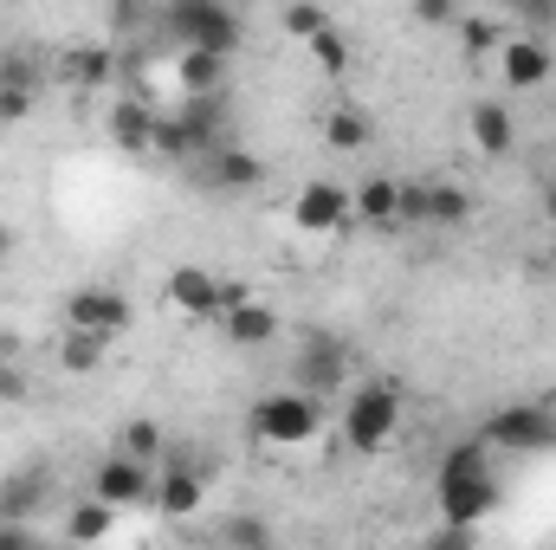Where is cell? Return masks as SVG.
Wrapping results in <instances>:
<instances>
[{
	"label": "cell",
	"instance_id": "cell-1",
	"mask_svg": "<svg viewBox=\"0 0 556 550\" xmlns=\"http://www.w3.org/2000/svg\"><path fill=\"white\" fill-rule=\"evenodd\" d=\"M505 505V486L492 473V453L479 447V434H466L459 447L440 453V473H433V525H459V532H485V518Z\"/></svg>",
	"mask_w": 556,
	"mask_h": 550
},
{
	"label": "cell",
	"instance_id": "cell-2",
	"mask_svg": "<svg viewBox=\"0 0 556 550\" xmlns=\"http://www.w3.org/2000/svg\"><path fill=\"white\" fill-rule=\"evenodd\" d=\"M155 33L175 52H220V59H233L240 39H247V20H240V7H220V0H175V7L155 13Z\"/></svg>",
	"mask_w": 556,
	"mask_h": 550
},
{
	"label": "cell",
	"instance_id": "cell-3",
	"mask_svg": "<svg viewBox=\"0 0 556 550\" xmlns=\"http://www.w3.org/2000/svg\"><path fill=\"white\" fill-rule=\"evenodd\" d=\"M402 414H408V402H402V389L395 383H363L350 402H343V440H350V453H363V460H376L395 434H402Z\"/></svg>",
	"mask_w": 556,
	"mask_h": 550
},
{
	"label": "cell",
	"instance_id": "cell-4",
	"mask_svg": "<svg viewBox=\"0 0 556 550\" xmlns=\"http://www.w3.org/2000/svg\"><path fill=\"white\" fill-rule=\"evenodd\" d=\"M479 447L485 453H556V409L551 402H505L479 421Z\"/></svg>",
	"mask_w": 556,
	"mask_h": 550
},
{
	"label": "cell",
	"instance_id": "cell-5",
	"mask_svg": "<svg viewBox=\"0 0 556 550\" xmlns=\"http://www.w3.org/2000/svg\"><path fill=\"white\" fill-rule=\"evenodd\" d=\"M324 421H330V402H317L304 389H266L253 402V434L266 447H311L324 434Z\"/></svg>",
	"mask_w": 556,
	"mask_h": 550
},
{
	"label": "cell",
	"instance_id": "cell-6",
	"mask_svg": "<svg viewBox=\"0 0 556 550\" xmlns=\"http://www.w3.org/2000/svg\"><path fill=\"white\" fill-rule=\"evenodd\" d=\"M65 330H85V337H104V343H117L130 324H137V304H130V291H117V285H78V291H65Z\"/></svg>",
	"mask_w": 556,
	"mask_h": 550
},
{
	"label": "cell",
	"instance_id": "cell-7",
	"mask_svg": "<svg viewBox=\"0 0 556 550\" xmlns=\"http://www.w3.org/2000/svg\"><path fill=\"white\" fill-rule=\"evenodd\" d=\"M162 298L181 311V317H194V324H207V317H220V311H233L240 298H253L247 285H233V278H214L207 266H175V273L162 278Z\"/></svg>",
	"mask_w": 556,
	"mask_h": 550
},
{
	"label": "cell",
	"instance_id": "cell-8",
	"mask_svg": "<svg viewBox=\"0 0 556 550\" xmlns=\"http://www.w3.org/2000/svg\"><path fill=\"white\" fill-rule=\"evenodd\" d=\"M343 376H350V343H343V337H324V330H311V337L298 343L291 389H304V396L330 402V389H343Z\"/></svg>",
	"mask_w": 556,
	"mask_h": 550
},
{
	"label": "cell",
	"instance_id": "cell-9",
	"mask_svg": "<svg viewBox=\"0 0 556 550\" xmlns=\"http://www.w3.org/2000/svg\"><path fill=\"white\" fill-rule=\"evenodd\" d=\"M91 499H104L111 512H137V505L155 499V466H142V460H130V453L111 447V453L91 466Z\"/></svg>",
	"mask_w": 556,
	"mask_h": 550
},
{
	"label": "cell",
	"instance_id": "cell-10",
	"mask_svg": "<svg viewBox=\"0 0 556 550\" xmlns=\"http://www.w3.org/2000/svg\"><path fill=\"white\" fill-rule=\"evenodd\" d=\"M188 182H194L201 195H253V188H266V162H260L253 149L227 142V149L201 155V162L188 168Z\"/></svg>",
	"mask_w": 556,
	"mask_h": 550
},
{
	"label": "cell",
	"instance_id": "cell-11",
	"mask_svg": "<svg viewBox=\"0 0 556 550\" xmlns=\"http://www.w3.org/2000/svg\"><path fill=\"white\" fill-rule=\"evenodd\" d=\"M291 221H298L304 234H343V227L356 221V201H350L343 182H304V188L291 195Z\"/></svg>",
	"mask_w": 556,
	"mask_h": 550
},
{
	"label": "cell",
	"instance_id": "cell-12",
	"mask_svg": "<svg viewBox=\"0 0 556 550\" xmlns=\"http://www.w3.org/2000/svg\"><path fill=\"white\" fill-rule=\"evenodd\" d=\"M498 78H505L511 91H544V85L556 78L551 39H525V33H511V46L498 52Z\"/></svg>",
	"mask_w": 556,
	"mask_h": 550
},
{
	"label": "cell",
	"instance_id": "cell-13",
	"mask_svg": "<svg viewBox=\"0 0 556 550\" xmlns=\"http://www.w3.org/2000/svg\"><path fill=\"white\" fill-rule=\"evenodd\" d=\"M46 499H52V473L33 460V466H13L7 479H0V525H33L39 512H46Z\"/></svg>",
	"mask_w": 556,
	"mask_h": 550
},
{
	"label": "cell",
	"instance_id": "cell-14",
	"mask_svg": "<svg viewBox=\"0 0 556 550\" xmlns=\"http://www.w3.org/2000/svg\"><path fill=\"white\" fill-rule=\"evenodd\" d=\"M214 324H220L227 350H266V343H278V304H266V298H240Z\"/></svg>",
	"mask_w": 556,
	"mask_h": 550
},
{
	"label": "cell",
	"instance_id": "cell-15",
	"mask_svg": "<svg viewBox=\"0 0 556 550\" xmlns=\"http://www.w3.org/2000/svg\"><path fill=\"white\" fill-rule=\"evenodd\" d=\"M175 91L181 98H227L233 91V59H220V52H175Z\"/></svg>",
	"mask_w": 556,
	"mask_h": 550
},
{
	"label": "cell",
	"instance_id": "cell-16",
	"mask_svg": "<svg viewBox=\"0 0 556 550\" xmlns=\"http://www.w3.org/2000/svg\"><path fill=\"white\" fill-rule=\"evenodd\" d=\"M233 98H181L175 104V117L188 124V137L201 142V155H214V149H227L233 142V111H227Z\"/></svg>",
	"mask_w": 556,
	"mask_h": 550
},
{
	"label": "cell",
	"instance_id": "cell-17",
	"mask_svg": "<svg viewBox=\"0 0 556 550\" xmlns=\"http://www.w3.org/2000/svg\"><path fill=\"white\" fill-rule=\"evenodd\" d=\"M65 85H78V91H98V85H111L117 72H124V52L117 46H72V52H59V65H52Z\"/></svg>",
	"mask_w": 556,
	"mask_h": 550
},
{
	"label": "cell",
	"instance_id": "cell-18",
	"mask_svg": "<svg viewBox=\"0 0 556 550\" xmlns=\"http://www.w3.org/2000/svg\"><path fill=\"white\" fill-rule=\"evenodd\" d=\"M466 137L479 155H511L518 149V124H511V104H498V98H479L472 111H466Z\"/></svg>",
	"mask_w": 556,
	"mask_h": 550
},
{
	"label": "cell",
	"instance_id": "cell-19",
	"mask_svg": "<svg viewBox=\"0 0 556 550\" xmlns=\"http://www.w3.org/2000/svg\"><path fill=\"white\" fill-rule=\"evenodd\" d=\"M427 188V208H420V227H466L472 221V188L466 182H453V175H427L420 182Z\"/></svg>",
	"mask_w": 556,
	"mask_h": 550
},
{
	"label": "cell",
	"instance_id": "cell-20",
	"mask_svg": "<svg viewBox=\"0 0 556 550\" xmlns=\"http://www.w3.org/2000/svg\"><path fill=\"white\" fill-rule=\"evenodd\" d=\"M104 130H111V142H117L124 155H149V137H155V104H149V98H117V104L104 111Z\"/></svg>",
	"mask_w": 556,
	"mask_h": 550
},
{
	"label": "cell",
	"instance_id": "cell-21",
	"mask_svg": "<svg viewBox=\"0 0 556 550\" xmlns=\"http://www.w3.org/2000/svg\"><path fill=\"white\" fill-rule=\"evenodd\" d=\"M350 201H356V221H363V227H402V182H395V175L356 182Z\"/></svg>",
	"mask_w": 556,
	"mask_h": 550
},
{
	"label": "cell",
	"instance_id": "cell-22",
	"mask_svg": "<svg viewBox=\"0 0 556 550\" xmlns=\"http://www.w3.org/2000/svg\"><path fill=\"white\" fill-rule=\"evenodd\" d=\"M324 142H330V155H363L376 142V124L356 104H330L324 111Z\"/></svg>",
	"mask_w": 556,
	"mask_h": 550
},
{
	"label": "cell",
	"instance_id": "cell-23",
	"mask_svg": "<svg viewBox=\"0 0 556 550\" xmlns=\"http://www.w3.org/2000/svg\"><path fill=\"white\" fill-rule=\"evenodd\" d=\"M117 518L124 512H111L104 499H78L72 512H65V545H78V550H98L111 532H117Z\"/></svg>",
	"mask_w": 556,
	"mask_h": 550
},
{
	"label": "cell",
	"instance_id": "cell-24",
	"mask_svg": "<svg viewBox=\"0 0 556 550\" xmlns=\"http://www.w3.org/2000/svg\"><path fill=\"white\" fill-rule=\"evenodd\" d=\"M149 155L155 162H175V168H194L201 162V142L188 137V124L175 111H155V137H149Z\"/></svg>",
	"mask_w": 556,
	"mask_h": 550
},
{
	"label": "cell",
	"instance_id": "cell-25",
	"mask_svg": "<svg viewBox=\"0 0 556 550\" xmlns=\"http://www.w3.org/2000/svg\"><path fill=\"white\" fill-rule=\"evenodd\" d=\"M104 357H111L104 337H85V330H65V337H59V370H65V376H98Z\"/></svg>",
	"mask_w": 556,
	"mask_h": 550
},
{
	"label": "cell",
	"instance_id": "cell-26",
	"mask_svg": "<svg viewBox=\"0 0 556 550\" xmlns=\"http://www.w3.org/2000/svg\"><path fill=\"white\" fill-rule=\"evenodd\" d=\"M39 85H46V59L26 52V46H7V52H0V91H26V98H39Z\"/></svg>",
	"mask_w": 556,
	"mask_h": 550
},
{
	"label": "cell",
	"instance_id": "cell-27",
	"mask_svg": "<svg viewBox=\"0 0 556 550\" xmlns=\"http://www.w3.org/2000/svg\"><path fill=\"white\" fill-rule=\"evenodd\" d=\"M117 453H130V460H142V466H162L168 440H162V427H155L149 414H130V421L117 427Z\"/></svg>",
	"mask_w": 556,
	"mask_h": 550
},
{
	"label": "cell",
	"instance_id": "cell-28",
	"mask_svg": "<svg viewBox=\"0 0 556 550\" xmlns=\"http://www.w3.org/2000/svg\"><path fill=\"white\" fill-rule=\"evenodd\" d=\"M220 550H278V538L260 512H227L220 518Z\"/></svg>",
	"mask_w": 556,
	"mask_h": 550
},
{
	"label": "cell",
	"instance_id": "cell-29",
	"mask_svg": "<svg viewBox=\"0 0 556 550\" xmlns=\"http://www.w3.org/2000/svg\"><path fill=\"white\" fill-rule=\"evenodd\" d=\"M459 46L466 52H505L511 46V26L492 20V13H459Z\"/></svg>",
	"mask_w": 556,
	"mask_h": 550
},
{
	"label": "cell",
	"instance_id": "cell-30",
	"mask_svg": "<svg viewBox=\"0 0 556 550\" xmlns=\"http://www.w3.org/2000/svg\"><path fill=\"white\" fill-rule=\"evenodd\" d=\"M330 26H337V20H330V7H311V0H298V7H285V13H278V33H285V39H304V46H311V39H324Z\"/></svg>",
	"mask_w": 556,
	"mask_h": 550
},
{
	"label": "cell",
	"instance_id": "cell-31",
	"mask_svg": "<svg viewBox=\"0 0 556 550\" xmlns=\"http://www.w3.org/2000/svg\"><path fill=\"white\" fill-rule=\"evenodd\" d=\"M311 59H317L324 78H343V72H350V39H343V26H330L324 39H311Z\"/></svg>",
	"mask_w": 556,
	"mask_h": 550
},
{
	"label": "cell",
	"instance_id": "cell-32",
	"mask_svg": "<svg viewBox=\"0 0 556 550\" xmlns=\"http://www.w3.org/2000/svg\"><path fill=\"white\" fill-rule=\"evenodd\" d=\"M420 550H479V532H459V525H433V538Z\"/></svg>",
	"mask_w": 556,
	"mask_h": 550
},
{
	"label": "cell",
	"instance_id": "cell-33",
	"mask_svg": "<svg viewBox=\"0 0 556 550\" xmlns=\"http://www.w3.org/2000/svg\"><path fill=\"white\" fill-rule=\"evenodd\" d=\"M415 20L420 26H459V7L453 0H415Z\"/></svg>",
	"mask_w": 556,
	"mask_h": 550
},
{
	"label": "cell",
	"instance_id": "cell-34",
	"mask_svg": "<svg viewBox=\"0 0 556 550\" xmlns=\"http://www.w3.org/2000/svg\"><path fill=\"white\" fill-rule=\"evenodd\" d=\"M0 550H52L33 525H0Z\"/></svg>",
	"mask_w": 556,
	"mask_h": 550
},
{
	"label": "cell",
	"instance_id": "cell-35",
	"mask_svg": "<svg viewBox=\"0 0 556 550\" xmlns=\"http://www.w3.org/2000/svg\"><path fill=\"white\" fill-rule=\"evenodd\" d=\"M33 104H39V98H26V91H0V124H26Z\"/></svg>",
	"mask_w": 556,
	"mask_h": 550
},
{
	"label": "cell",
	"instance_id": "cell-36",
	"mask_svg": "<svg viewBox=\"0 0 556 550\" xmlns=\"http://www.w3.org/2000/svg\"><path fill=\"white\" fill-rule=\"evenodd\" d=\"M33 396V383H26V370H13V363H0V402H26Z\"/></svg>",
	"mask_w": 556,
	"mask_h": 550
},
{
	"label": "cell",
	"instance_id": "cell-37",
	"mask_svg": "<svg viewBox=\"0 0 556 550\" xmlns=\"http://www.w3.org/2000/svg\"><path fill=\"white\" fill-rule=\"evenodd\" d=\"M142 20H149L142 7H111V33H137Z\"/></svg>",
	"mask_w": 556,
	"mask_h": 550
},
{
	"label": "cell",
	"instance_id": "cell-38",
	"mask_svg": "<svg viewBox=\"0 0 556 550\" xmlns=\"http://www.w3.org/2000/svg\"><path fill=\"white\" fill-rule=\"evenodd\" d=\"M13 253H20V234H13V227H7V221H0V266H7V260H13Z\"/></svg>",
	"mask_w": 556,
	"mask_h": 550
},
{
	"label": "cell",
	"instance_id": "cell-39",
	"mask_svg": "<svg viewBox=\"0 0 556 550\" xmlns=\"http://www.w3.org/2000/svg\"><path fill=\"white\" fill-rule=\"evenodd\" d=\"M544 221H551V227H556V175H551V182H544Z\"/></svg>",
	"mask_w": 556,
	"mask_h": 550
}]
</instances>
